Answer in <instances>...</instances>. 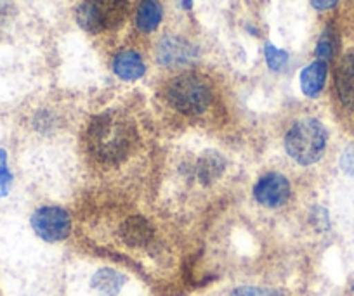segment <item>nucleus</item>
<instances>
[{"instance_id": "1", "label": "nucleus", "mask_w": 354, "mask_h": 296, "mask_svg": "<svg viewBox=\"0 0 354 296\" xmlns=\"http://www.w3.org/2000/svg\"><path fill=\"white\" fill-rule=\"evenodd\" d=\"M138 142V128L134 121L122 111H104L96 115L88 125V151L100 163L118 165Z\"/></svg>"}, {"instance_id": "2", "label": "nucleus", "mask_w": 354, "mask_h": 296, "mask_svg": "<svg viewBox=\"0 0 354 296\" xmlns=\"http://www.w3.org/2000/svg\"><path fill=\"white\" fill-rule=\"evenodd\" d=\"M325 127L315 118H304L292 125L285 135V151L302 166L319 161L326 148Z\"/></svg>"}, {"instance_id": "3", "label": "nucleus", "mask_w": 354, "mask_h": 296, "mask_svg": "<svg viewBox=\"0 0 354 296\" xmlns=\"http://www.w3.org/2000/svg\"><path fill=\"white\" fill-rule=\"evenodd\" d=\"M170 106L183 115H200L212 103V90L203 78L186 73L174 78L165 88Z\"/></svg>"}, {"instance_id": "4", "label": "nucleus", "mask_w": 354, "mask_h": 296, "mask_svg": "<svg viewBox=\"0 0 354 296\" xmlns=\"http://www.w3.org/2000/svg\"><path fill=\"white\" fill-rule=\"evenodd\" d=\"M127 0H82L77 8V23L88 33L115 30L125 21Z\"/></svg>"}, {"instance_id": "5", "label": "nucleus", "mask_w": 354, "mask_h": 296, "mask_svg": "<svg viewBox=\"0 0 354 296\" xmlns=\"http://www.w3.org/2000/svg\"><path fill=\"white\" fill-rule=\"evenodd\" d=\"M32 227L40 239L57 243L70 236V215L59 206H42L32 215Z\"/></svg>"}, {"instance_id": "6", "label": "nucleus", "mask_w": 354, "mask_h": 296, "mask_svg": "<svg viewBox=\"0 0 354 296\" xmlns=\"http://www.w3.org/2000/svg\"><path fill=\"white\" fill-rule=\"evenodd\" d=\"M196 56V47L181 37L167 35L156 46V59L165 68L189 66Z\"/></svg>"}, {"instance_id": "7", "label": "nucleus", "mask_w": 354, "mask_h": 296, "mask_svg": "<svg viewBox=\"0 0 354 296\" xmlns=\"http://www.w3.org/2000/svg\"><path fill=\"white\" fill-rule=\"evenodd\" d=\"M254 197L266 208H278L290 197V182L281 173H266L255 184Z\"/></svg>"}, {"instance_id": "8", "label": "nucleus", "mask_w": 354, "mask_h": 296, "mask_svg": "<svg viewBox=\"0 0 354 296\" xmlns=\"http://www.w3.org/2000/svg\"><path fill=\"white\" fill-rule=\"evenodd\" d=\"M335 88L342 106L354 111V52L344 56L337 66Z\"/></svg>"}, {"instance_id": "9", "label": "nucleus", "mask_w": 354, "mask_h": 296, "mask_svg": "<svg viewBox=\"0 0 354 296\" xmlns=\"http://www.w3.org/2000/svg\"><path fill=\"white\" fill-rule=\"evenodd\" d=\"M153 226L145 219V217H129L120 227V237L127 246L132 248H145L151 243L153 239Z\"/></svg>"}, {"instance_id": "10", "label": "nucleus", "mask_w": 354, "mask_h": 296, "mask_svg": "<svg viewBox=\"0 0 354 296\" xmlns=\"http://www.w3.org/2000/svg\"><path fill=\"white\" fill-rule=\"evenodd\" d=\"M226 158L217 151H205L198 158L195 166V175L203 186H210L221 179L226 170Z\"/></svg>"}, {"instance_id": "11", "label": "nucleus", "mask_w": 354, "mask_h": 296, "mask_svg": "<svg viewBox=\"0 0 354 296\" xmlns=\"http://www.w3.org/2000/svg\"><path fill=\"white\" fill-rule=\"evenodd\" d=\"M113 71L118 78L125 81L139 80L146 73V66L141 56L134 50H124L113 61Z\"/></svg>"}, {"instance_id": "12", "label": "nucleus", "mask_w": 354, "mask_h": 296, "mask_svg": "<svg viewBox=\"0 0 354 296\" xmlns=\"http://www.w3.org/2000/svg\"><path fill=\"white\" fill-rule=\"evenodd\" d=\"M326 73H328V66L323 61H315L304 68L301 73V88L308 97L315 99L322 94L323 87H325Z\"/></svg>"}, {"instance_id": "13", "label": "nucleus", "mask_w": 354, "mask_h": 296, "mask_svg": "<svg viewBox=\"0 0 354 296\" xmlns=\"http://www.w3.org/2000/svg\"><path fill=\"white\" fill-rule=\"evenodd\" d=\"M162 16L163 11L158 0H141L136 14V25L142 33H151L162 23Z\"/></svg>"}, {"instance_id": "14", "label": "nucleus", "mask_w": 354, "mask_h": 296, "mask_svg": "<svg viewBox=\"0 0 354 296\" xmlns=\"http://www.w3.org/2000/svg\"><path fill=\"white\" fill-rule=\"evenodd\" d=\"M125 284V275L120 272L113 270V268H101L94 274L91 286L94 289H97L100 293L108 296L118 295V291L122 289V286Z\"/></svg>"}, {"instance_id": "15", "label": "nucleus", "mask_w": 354, "mask_h": 296, "mask_svg": "<svg viewBox=\"0 0 354 296\" xmlns=\"http://www.w3.org/2000/svg\"><path fill=\"white\" fill-rule=\"evenodd\" d=\"M337 52V33L332 26H326L325 32L322 33L318 40V46H316V57L318 61L323 63H328Z\"/></svg>"}, {"instance_id": "16", "label": "nucleus", "mask_w": 354, "mask_h": 296, "mask_svg": "<svg viewBox=\"0 0 354 296\" xmlns=\"http://www.w3.org/2000/svg\"><path fill=\"white\" fill-rule=\"evenodd\" d=\"M264 54H266V61H268V66H270V70L273 71H280L281 68L285 66V63L288 61V54L285 52V50L274 47L273 43H266Z\"/></svg>"}, {"instance_id": "17", "label": "nucleus", "mask_w": 354, "mask_h": 296, "mask_svg": "<svg viewBox=\"0 0 354 296\" xmlns=\"http://www.w3.org/2000/svg\"><path fill=\"white\" fill-rule=\"evenodd\" d=\"M12 175L8 168V155L4 149H0V196H6L11 187Z\"/></svg>"}, {"instance_id": "18", "label": "nucleus", "mask_w": 354, "mask_h": 296, "mask_svg": "<svg viewBox=\"0 0 354 296\" xmlns=\"http://www.w3.org/2000/svg\"><path fill=\"white\" fill-rule=\"evenodd\" d=\"M230 296H283L280 291L266 288H254V286H241L231 291Z\"/></svg>"}, {"instance_id": "19", "label": "nucleus", "mask_w": 354, "mask_h": 296, "mask_svg": "<svg viewBox=\"0 0 354 296\" xmlns=\"http://www.w3.org/2000/svg\"><path fill=\"white\" fill-rule=\"evenodd\" d=\"M309 222L313 224V227H315L316 230L323 233V230H326L330 227L328 212H326L325 208H322V206H315V208L311 210V215H309Z\"/></svg>"}, {"instance_id": "20", "label": "nucleus", "mask_w": 354, "mask_h": 296, "mask_svg": "<svg viewBox=\"0 0 354 296\" xmlns=\"http://www.w3.org/2000/svg\"><path fill=\"white\" fill-rule=\"evenodd\" d=\"M340 168L346 175L354 177V142L347 146L340 156Z\"/></svg>"}, {"instance_id": "21", "label": "nucleus", "mask_w": 354, "mask_h": 296, "mask_svg": "<svg viewBox=\"0 0 354 296\" xmlns=\"http://www.w3.org/2000/svg\"><path fill=\"white\" fill-rule=\"evenodd\" d=\"M35 128L40 132H47L50 130V128L54 127V117L50 113H47V111H42V113H39L35 117Z\"/></svg>"}, {"instance_id": "22", "label": "nucleus", "mask_w": 354, "mask_h": 296, "mask_svg": "<svg viewBox=\"0 0 354 296\" xmlns=\"http://www.w3.org/2000/svg\"><path fill=\"white\" fill-rule=\"evenodd\" d=\"M15 14V2L12 0H0V28Z\"/></svg>"}, {"instance_id": "23", "label": "nucleus", "mask_w": 354, "mask_h": 296, "mask_svg": "<svg viewBox=\"0 0 354 296\" xmlns=\"http://www.w3.org/2000/svg\"><path fill=\"white\" fill-rule=\"evenodd\" d=\"M339 0H311V6L316 11H326V9H332Z\"/></svg>"}, {"instance_id": "24", "label": "nucleus", "mask_w": 354, "mask_h": 296, "mask_svg": "<svg viewBox=\"0 0 354 296\" xmlns=\"http://www.w3.org/2000/svg\"><path fill=\"white\" fill-rule=\"evenodd\" d=\"M179 2H181L183 8L188 9V11L193 8V0H179Z\"/></svg>"}]
</instances>
